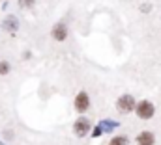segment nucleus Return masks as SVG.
<instances>
[{
  "label": "nucleus",
  "instance_id": "423d86ee",
  "mask_svg": "<svg viewBox=\"0 0 161 145\" xmlns=\"http://www.w3.org/2000/svg\"><path fill=\"white\" fill-rule=\"evenodd\" d=\"M137 145H154L156 143V136L152 134V132H148V130H144V132H141L139 136H137Z\"/></svg>",
  "mask_w": 161,
  "mask_h": 145
},
{
  "label": "nucleus",
  "instance_id": "1a4fd4ad",
  "mask_svg": "<svg viewBox=\"0 0 161 145\" xmlns=\"http://www.w3.org/2000/svg\"><path fill=\"white\" fill-rule=\"evenodd\" d=\"M23 4H28V6H30V4H32V0H21V6H23Z\"/></svg>",
  "mask_w": 161,
  "mask_h": 145
},
{
  "label": "nucleus",
  "instance_id": "f257e3e1",
  "mask_svg": "<svg viewBox=\"0 0 161 145\" xmlns=\"http://www.w3.org/2000/svg\"><path fill=\"white\" fill-rule=\"evenodd\" d=\"M133 110H135L137 117H139V119H144V121L152 119L154 113H156V106H154L150 101H141V102H137Z\"/></svg>",
  "mask_w": 161,
  "mask_h": 145
},
{
  "label": "nucleus",
  "instance_id": "0eeeda50",
  "mask_svg": "<svg viewBox=\"0 0 161 145\" xmlns=\"http://www.w3.org/2000/svg\"><path fill=\"white\" fill-rule=\"evenodd\" d=\"M109 145H127V138H125V136H114V138L109 142Z\"/></svg>",
  "mask_w": 161,
  "mask_h": 145
},
{
  "label": "nucleus",
  "instance_id": "20e7f679",
  "mask_svg": "<svg viewBox=\"0 0 161 145\" xmlns=\"http://www.w3.org/2000/svg\"><path fill=\"white\" fill-rule=\"evenodd\" d=\"M88 130H90V121H88L86 117H79V119L73 123V132H75V136L84 138V136L88 134Z\"/></svg>",
  "mask_w": 161,
  "mask_h": 145
},
{
  "label": "nucleus",
  "instance_id": "39448f33",
  "mask_svg": "<svg viewBox=\"0 0 161 145\" xmlns=\"http://www.w3.org/2000/svg\"><path fill=\"white\" fill-rule=\"evenodd\" d=\"M51 36H53V39H56V41H66L68 39V28H66V24L64 22L54 24V28L51 30Z\"/></svg>",
  "mask_w": 161,
  "mask_h": 145
},
{
  "label": "nucleus",
  "instance_id": "7ed1b4c3",
  "mask_svg": "<svg viewBox=\"0 0 161 145\" xmlns=\"http://www.w3.org/2000/svg\"><path fill=\"white\" fill-rule=\"evenodd\" d=\"M73 106H75V112H77V113H84L86 110L90 108V97H88L86 91H79V93H77Z\"/></svg>",
  "mask_w": 161,
  "mask_h": 145
},
{
  "label": "nucleus",
  "instance_id": "f03ea898",
  "mask_svg": "<svg viewBox=\"0 0 161 145\" xmlns=\"http://www.w3.org/2000/svg\"><path fill=\"white\" fill-rule=\"evenodd\" d=\"M135 104H137V101H135L131 95H122L120 99L116 101V108H118L120 113H129V112H133Z\"/></svg>",
  "mask_w": 161,
  "mask_h": 145
},
{
  "label": "nucleus",
  "instance_id": "6e6552de",
  "mask_svg": "<svg viewBox=\"0 0 161 145\" xmlns=\"http://www.w3.org/2000/svg\"><path fill=\"white\" fill-rule=\"evenodd\" d=\"M9 72V63L8 62H0V74H8Z\"/></svg>",
  "mask_w": 161,
  "mask_h": 145
}]
</instances>
